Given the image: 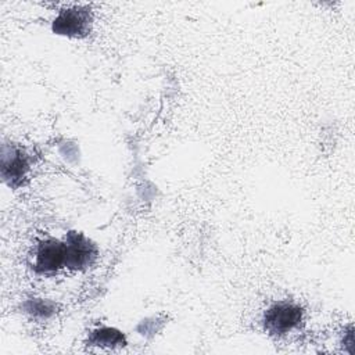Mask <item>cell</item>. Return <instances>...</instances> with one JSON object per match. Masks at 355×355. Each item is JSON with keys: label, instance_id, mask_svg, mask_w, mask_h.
I'll use <instances>...</instances> for the list:
<instances>
[{"label": "cell", "instance_id": "obj_1", "mask_svg": "<svg viewBox=\"0 0 355 355\" xmlns=\"http://www.w3.org/2000/svg\"><path fill=\"white\" fill-rule=\"evenodd\" d=\"M302 309L293 302L279 301L268 308L263 315L265 329L272 334H286L300 326Z\"/></svg>", "mask_w": 355, "mask_h": 355}, {"label": "cell", "instance_id": "obj_2", "mask_svg": "<svg viewBox=\"0 0 355 355\" xmlns=\"http://www.w3.org/2000/svg\"><path fill=\"white\" fill-rule=\"evenodd\" d=\"M64 245L65 266L69 269H85L96 261L97 248L82 233L69 232L65 237Z\"/></svg>", "mask_w": 355, "mask_h": 355}, {"label": "cell", "instance_id": "obj_3", "mask_svg": "<svg viewBox=\"0 0 355 355\" xmlns=\"http://www.w3.org/2000/svg\"><path fill=\"white\" fill-rule=\"evenodd\" d=\"M92 26V12L87 7H69L61 10L53 22V31L58 35L85 36Z\"/></svg>", "mask_w": 355, "mask_h": 355}, {"label": "cell", "instance_id": "obj_4", "mask_svg": "<svg viewBox=\"0 0 355 355\" xmlns=\"http://www.w3.org/2000/svg\"><path fill=\"white\" fill-rule=\"evenodd\" d=\"M62 266H65L64 243L54 239H47L42 241L35 251V259H33L35 270L40 273H47V272L58 270Z\"/></svg>", "mask_w": 355, "mask_h": 355}, {"label": "cell", "instance_id": "obj_5", "mask_svg": "<svg viewBox=\"0 0 355 355\" xmlns=\"http://www.w3.org/2000/svg\"><path fill=\"white\" fill-rule=\"evenodd\" d=\"M28 171V162L25 155L18 150H11L10 155L4 151L3 153V165L1 173L4 179L10 180V183L21 179L25 176Z\"/></svg>", "mask_w": 355, "mask_h": 355}, {"label": "cell", "instance_id": "obj_6", "mask_svg": "<svg viewBox=\"0 0 355 355\" xmlns=\"http://www.w3.org/2000/svg\"><path fill=\"white\" fill-rule=\"evenodd\" d=\"M87 343L90 345L96 347H107V348H114V347H121L125 345V337L123 334L112 327H101L90 333Z\"/></svg>", "mask_w": 355, "mask_h": 355}]
</instances>
